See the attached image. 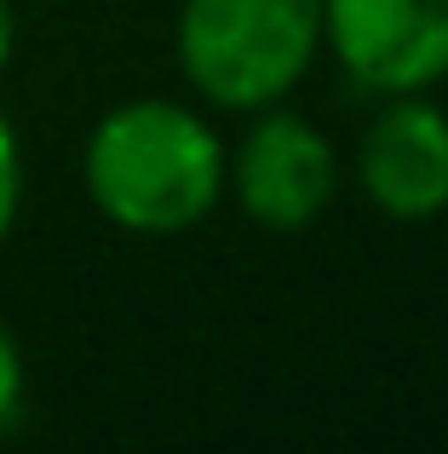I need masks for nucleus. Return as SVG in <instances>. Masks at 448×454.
Masks as SVG:
<instances>
[{
  "instance_id": "nucleus-1",
  "label": "nucleus",
  "mask_w": 448,
  "mask_h": 454,
  "mask_svg": "<svg viewBox=\"0 0 448 454\" xmlns=\"http://www.w3.org/2000/svg\"><path fill=\"white\" fill-rule=\"evenodd\" d=\"M87 196L133 236H179L224 196V145L173 98L115 104L87 138Z\"/></svg>"
},
{
  "instance_id": "nucleus-2",
  "label": "nucleus",
  "mask_w": 448,
  "mask_h": 454,
  "mask_svg": "<svg viewBox=\"0 0 448 454\" xmlns=\"http://www.w3.org/2000/svg\"><path fill=\"white\" fill-rule=\"evenodd\" d=\"M322 46V0H184L179 69L219 110L282 104Z\"/></svg>"
},
{
  "instance_id": "nucleus-3",
  "label": "nucleus",
  "mask_w": 448,
  "mask_h": 454,
  "mask_svg": "<svg viewBox=\"0 0 448 454\" xmlns=\"http://www.w3.org/2000/svg\"><path fill=\"white\" fill-rule=\"evenodd\" d=\"M322 41L368 92H420L448 75V0H322Z\"/></svg>"
},
{
  "instance_id": "nucleus-4",
  "label": "nucleus",
  "mask_w": 448,
  "mask_h": 454,
  "mask_svg": "<svg viewBox=\"0 0 448 454\" xmlns=\"http://www.w3.org/2000/svg\"><path fill=\"white\" fill-rule=\"evenodd\" d=\"M224 184L236 190L242 213L265 231H305L334 201L339 155L305 115L270 110L224 161Z\"/></svg>"
},
{
  "instance_id": "nucleus-5",
  "label": "nucleus",
  "mask_w": 448,
  "mask_h": 454,
  "mask_svg": "<svg viewBox=\"0 0 448 454\" xmlns=\"http://www.w3.org/2000/svg\"><path fill=\"white\" fill-rule=\"evenodd\" d=\"M357 178L385 219H437L448 207V115L420 92H397L362 133Z\"/></svg>"
},
{
  "instance_id": "nucleus-6",
  "label": "nucleus",
  "mask_w": 448,
  "mask_h": 454,
  "mask_svg": "<svg viewBox=\"0 0 448 454\" xmlns=\"http://www.w3.org/2000/svg\"><path fill=\"white\" fill-rule=\"evenodd\" d=\"M18 201H23V150H18V133H12V115L0 110V247L18 224Z\"/></svg>"
},
{
  "instance_id": "nucleus-7",
  "label": "nucleus",
  "mask_w": 448,
  "mask_h": 454,
  "mask_svg": "<svg viewBox=\"0 0 448 454\" xmlns=\"http://www.w3.org/2000/svg\"><path fill=\"white\" fill-rule=\"evenodd\" d=\"M18 403H23V351L12 340V328L0 322V426L18 414Z\"/></svg>"
},
{
  "instance_id": "nucleus-8",
  "label": "nucleus",
  "mask_w": 448,
  "mask_h": 454,
  "mask_svg": "<svg viewBox=\"0 0 448 454\" xmlns=\"http://www.w3.org/2000/svg\"><path fill=\"white\" fill-rule=\"evenodd\" d=\"M12 41H18V23H12V6L0 0V69L12 64Z\"/></svg>"
}]
</instances>
